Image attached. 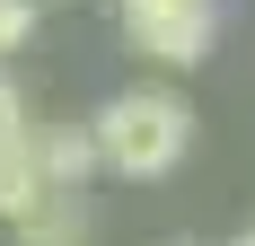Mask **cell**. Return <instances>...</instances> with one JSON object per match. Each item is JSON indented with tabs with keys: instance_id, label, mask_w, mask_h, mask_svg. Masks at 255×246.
I'll list each match as a JSON object with an SVG mask.
<instances>
[{
	"instance_id": "obj_5",
	"label": "cell",
	"mask_w": 255,
	"mask_h": 246,
	"mask_svg": "<svg viewBox=\"0 0 255 246\" xmlns=\"http://www.w3.org/2000/svg\"><path fill=\"white\" fill-rule=\"evenodd\" d=\"M53 185H44V167H35V141H0V220H26L35 202H44Z\"/></svg>"
},
{
	"instance_id": "obj_7",
	"label": "cell",
	"mask_w": 255,
	"mask_h": 246,
	"mask_svg": "<svg viewBox=\"0 0 255 246\" xmlns=\"http://www.w3.org/2000/svg\"><path fill=\"white\" fill-rule=\"evenodd\" d=\"M26 123H35V115H26V88H18L9 71H0V141H18Z\"/></svg>"
},
{
	"instance_id": "obj_6",
	"label": "cell",
	"mask_w": 255,
	"mask_h": 246,
	"mask_svg": "<svg viewBox=\"0 0 255 246\" xmlns=\"http://www.w3.org/2000/svg\"><path fill=\"white\" fill-rule=\"evenodd\" d=\"M26 35H35V0H0V62H9Z\"/></svg>"
},
{
	"instance_id": "obj_9",
	"label": "cell",
	"mask_w": 255,
	"mask_h": 246,
	"mask_svg": "<svg viewBox=\"0 0 255 246\" xmlns=\"http://www.w3.org/2000/svg\"><path fill=\"white\" fill-rule=\"evenodd\" d=\"M167 246H194V238H167Z\"/></svg>"
},
{
	"instance_id": "obj_2",
	"label": "cell",
	"mask_w": 255,
	"mask_h": 246,
	"mask_svg": "<svg viewBox=\"0 0 255 246\" xmlns=\"http://www.w3.org/2000/svg\"><path fill=\"white\" fill-rule=\"evenodd\" d=\"M115 26H124L132 62L150 71H194L220 44V0H115Z\"/></svg>"
},
{
	"instance_id": "obj_1",
	"label": "cell",
	"mask_w": 255,
	"mask_h": 246,
	"mask_svg": "<svg viewBox=\"0 0 255 246\" xmlns=\"http://www.w3.org/2000/svg\"><path fill=\"white\" fill-rule=\"evenodd\" d=\"M88 132H97V167L124 185H167L194 158V106L176 88H115L88 115Z\"/></svg>"
},
{
	"instance_id": "obj_3",
	"label": "cell",
	"mask_w": 255,
	"mask_h": 246,
	"mask_svg": "<svg viewBox=\"0 0 255 246\" xmlns=\"http://www.w3.org/2000/svg\"><path fill=\"white\" fill-rule=\"evenodd\" d=\"M26 141H35V167H44L53 194H88L97 185V132L88 123H26Z\"/></svg>"
},
{
	"instance_id": "obj_8",
	"label": "cell",
	"mask_w": 255,
	"mask_h": 246,
	"mask_svg": "<svg viewBox=\"0 0 255 246\" xmlns=\"http://www.w3.org/2000/svg\"><path fill=\"white\" fill-rule=\"evenodd\" d=\"M229 246H255V229H238V238H229Z\"/></svg>"
},
{
	"instance_id": "obj_4",
	"label": "cell",
	"mask_w": 255,
	"mask_h": 246,
	"mask_svg": "<svg viewBox=\"0 0 255 246\" xmlns=\"http://www.w3.org/2000/svg\"><path fill=\"white\" fill-rule=\"evenodd\" d=\"M9 238L18 246H88L97 238V211H88V194H44L26 220H9Z\"/></svg>"
}]
</instances>
